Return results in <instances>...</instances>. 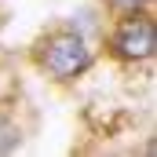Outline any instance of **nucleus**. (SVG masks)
Masks as SVG:
<instances>
[{
  "mask_svg": "<svg viewBox=\"0 0 157 157\" xmlns=\"http://www.w3.org/2000/svg\"><path fill=\"white\" fill-rule=\"evenodd\" d=\"M113 48H117V55H124V59H150V55L157 51L154 22L143 18V15L124 18V22L117 26V33H113Z\"/></svg>",
  "mask_w": 157,
  "mask_h": 157,
  "instance_id": "nucleus-2",
  "label": "nucleus"
},
{
  "mask_svg": "<svg viewBox=\"0 0 157 157\" xmlns=\"http://www.w3.org/2000/svg\"><path fill=\"white\" fill-rule=\"evenodd\" d=\"M117 4H135V7H139V4H143V0H117Z\"/></svg>",
  "mask_w": 157,
  "mask_h": 157,
  "instance_id": "nucleus-4",
  "label": "nucleus"
},
{
  "mask_svg": "<svg viewBox=\"0 0 157 157\" xmlns=\"http://www.w3.org/2000/svg\"><path fill=\"white\" fill-rule=\"evenodd\" d=\"M15 143H18V132L7 124V121L0 117V154H7V150H15Z\"/></svg>",
  "mask_w": 157,
  "mask_h": 157,
  "instance_id": "nucleus-3",
  "label": "nucleus"
},
{
  "mask_svg": "<svg viewBox=\"0 0 157 157\" xmlns=\"http://www.w3.org/2000/svg\"><path fill=\"white\" fill-rule=\"evenodd\" d=\"M40 62H44V70H48L51 77L70 80V77H77V73H84V70H88V62H91V51H88V44H84V37H80V33L66 29V33H55V37H48Z\"/></svg>",
  "mask_w": 157,
  "mask_h": 157,
  "instance_id": "nucleus-1",
  "label": "nucleus"
}]
</instances>
